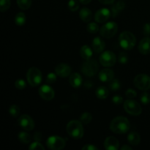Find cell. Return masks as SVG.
Returning <instances> with one entry per match:
<instances>
[{
    "label": "cell",
    "instance_id": "obj_16",
    "mask_svg": "<svg viewBox=\"0 0 150 150\" xmlns=\"http://www.w3.org/2000/svg\"><path fill=\"white\" fill-rule=\"evenodd\" d=\"M99 79L102 82H110L114 79V73L111 69H103L99 73Z\"/></svg>",
    "mask_w": 150,
    "mask_h": 150
},
{
    "label": "cell",
    "instance_id": "obj_15",
    "mask_svg": "<svg viewBox=\"0 0 150 150\" xmlns=\"http://www.w3.org/2000/svg\"><path fill=\"white\" fill-rule=\"evenodd\" d=\"M120 146V142L114 136H108L104 142V147L107 150H117Z\"/></svg>",
    "mask_w": 150,
    "mask_h": 150
},
{
    "label": "cell",
    "instance_id": "obj_24",
    "mask_svg": "<svg viewBox=\"0 0 150 150\" xmlns=\"http://www.w3.org/2000/svg\"><path fill=\"white\" fill-rule=\"evenodd\" d=\"M95 94H96L97 98L100 100H104L108 98L109 95V91L105 86H100L96 89Z\"/></svg>",
    "mask_w": 150,
    "mask_h": 150
},
{
    "label": "cell",
    "instance_id": "obj_7",
    "mask_svg": "<svg viewBox=\"0 0 150 150\" xmlns=\"http://www.w3.org/2000/svg\"><path fill=\"white\" fill-rule=\"evenodd\" d=\"M135 86L142 91H147L150 89V77L146 74H139L133 81Z\"/></svg>",
    "mask_w": 150,
    "mask_h": 150
},
{
    "label": "cell",
    "instance_id": "obj_34",
    "mask_svg": "<svg viewBox=\"0 0 150 150\" xmlns=\"http://www.w3.org/2000/svg\"><path fill=\"white\" fill-rule=\"evenodd\" d=\"M140 100L144 105H147L150 103V95L149 93H147L146 92H143L141 95Z\"/></svg>",
    "mask_w": 150,
    "mask_h": 150
},
{
    "label": "cell",
    "instance_id": "obj_25",
    "mask_svg": "<svg viewBox=\"0 0 150 150\" xmlns=\"http://www.w3.org/2000/svg\"><path fill=\"white\" fill-rule=\"evenodd\" d=\"M19 141L23 144H29L32 140V137H31L30 134L25 131L20 132L18 135Z\"/></svg>",
    "mask_w": 150,
    "mask_h": 150
},
{
    "label": "cell",
    "instance_id": "obj_22",
    "mask_svg": "<svg viewBox=\"0 0 150 150\" xmlns=\"http://www.w3.org/2000/svg\"><path fill=\"white\" fill-rule=\"evenodd\" d=\"M127 142L132 145L137 146L141 142V136L136 132H130L127 135Z\"/></svg>",
    "mask_w": 150,
    "mask_h": 150
},
{
    "label": "cell",
    "instance_id": "obj_10",
    "mask_svg": "<svg viewBox=\"0 0 150 150\" xmlns=\"http://www.w3.org/2000/svg\"><path fill=\"white\" fill-rule=\"evenodd\" d=\"M117 62L115 54L111 51H105L100 57V62L103 66L106 67H112Z\"/></svg>",
    "mask_w": 150,
    "mask_h": 150
},
{
    "label": "cell",
    "instance_id": "obj_2",
    "mask_svg": "<svg viewBox=\"0 0 150 150\" xmlns=\"http://www.w3.org/2000/svg\"><path fill=\"white\" fill-rule=\"evenodd\" d=\"M66 130L69 136L74 139H80L83 136V128L81 121L72 120L69 122Z\"/></svg>",
    "mask_w": 150,
    "mask_h": 150
},
{
    "label": "cell",
    "instance_id": "obj_40",
    "mask_svg": "<svg viewBox=\"0 0 150 150\" xmlns=\"http://www.w3.org/2000/svg\"><path fill=\"white\" fill-rule=\"evenodd\" d=\"M125 95L127 96V98H136L137 93H136V91L133 89H128L125 92Z\"/></svg>",
    "mask_w": 150,
    "mask_h": 150
},
{
    "label": "cell",
    "instance_id": "obj_17",
    "mask_svg": "<svg viewBox=\"0 0 150 150\" xmlns=\"http://www.w3.org/2000/svg\"><path fill=\"white\" fill-rule=\"evenodd\" d=\"M105 41L100 37H96L92 40V48L94 51L97 54L103 52L105 49Z\"/></svg>",
    "mask_w": 150,
    "mask_h": 150
},
{
    "label": "cell",
    "instance_id": "obj_5",
    "mask_svg": "<svg viewBox=\"0 0 150 150\" xmlns=\"http://www.w3.org/2000/svg\"><path fill=\"white\" fill-rule=\"evenodd\" d=\"M98 71V64L96 60L88 59L83 63L81 67V72L87 77H92L95 76Z\"/></svg>",
    "mask_w": 150,
    "mask_h": 150
},
{
    "label": "cell",
    "instance_id": "obj_44",
    "mask_svg": "<svg viewBox=\"0 0 150 150\" xmlns=\"http://www.w3.org/2000/svg\"><path fill=\"white\" fill-rule=\"evenodd\" d=\"M103 4H111L114 2L115 0H98Z\"/></svg>",
    "mask_w": 150,
    "mask_h": 150
},
{
    "label": "cell",
    "instance_id": "obj_41",
    "mask_svg": "<svg viewBox=\"0 0 150 150\" xmlns=\"http://www.w3.org/2000/svg\"><path fill=\"white\" fill-rule=\"evenodd\" d=\"M143 32L146 37L150 36V23H145L144 26Z\"/></svg>",
    "mask_w": 150,
    "mask_h": 150
},
{
    "label": "cell",
    "instance_id": "obj_6",
    "mask_svg": "<svg viewBox=\"0 0 150 150\" xmlns=\"http://www.w3.org/2000/svg\"><path fill=\"white\" fill-rule=\"evenodd\" d=\"M118 31V25L115 22H108L104 24L100 29V33L105 38H113Z\"/></svg>",
    "mask_w": 150,
    "mask_h": 150
},
{
    "label": "cell",
    "instance_id": "obj_43",
    "mask_svg": "<svg viewBox=\"0 0 150 150\" xmlns=\"http://www.w3.org/2000/svg\"><path fill=\"white\" fill-rule=\"evenodd\" d=\"M33 139H34V140L36 141V142H40V141L42 140V134H41L40 132H36V133L34 134Z\"/></svg>",
    "mask_w": 150,
    "mask_h": 150
},
{
    "label": "cell",
    "instance_id": "obj_20",
    "mask_svg": "<svg viewBox=\"0 0 150 150\" xmlns=\"http://www.w3.org/2000/svg\"><path fill=\"white\" fill-rule=\"evenodd\" d=\"M69 82L73 87L79 88L82 84V77L79 73H73V74L70 75Z\"/></svg>",
    "mask_w": 150,
    "mask_h": 150
},
{
    "label": "cell",
    "instance_id": "obj_1",
    "mask_svg": "<svg viewBox=\"0 0 150 150\" xmlns=\"http://www.w3.org/2000/svg\"><path fill=\"white\" fill-rule=\"evenodd\" d=\"M130 127V122L124 117H116L110 124V129L117 134H125L127 133Z\"/></svg>",
    "mask_w": 150,
    "mask_h": 150
},
{
    "label": "cell",
    "instance_id": "obj_38",
    "mask_svg": "<svg viewBox=\"0 0 150 150\" xmlns=\"http://www.w3.org/2000/svg\"><path fill=\"white\" fill-rule=\"evenodd\" d=\"M57 81V75L54 73H48L46 76V82L48 83H54Z\"/></svg>",
    "mask_w": 150,
    "mask_h": 150
},
{
    "label": "cell",
    "instance_id": "obj_13",
    "mask_svg": "<svg viewBox=\"0 0 150 150\" xmlns=\"http://www.w3.org/2000/svg\"><path fill=\"white\" fill-rule=\"evenodd\" d=\"M111 12L108 8H102L98 10L95 15V20L98 23H103L108 20L111 17Z\"/></svg>",
    "mask_w": 150,
    "mask_h": 150
},
{
    "label": "cell",
    "instance_id": "obj_35",
    "mask_svg": "<svg viewBox=\"0 0 150 150\" xmlns=\"http://www.w3.org/2000/svg\"><path fill=\"white\" fill-rule=\"evenodd\" d=\"M29 149L30 150H35V149H38V150H44L45 147L40 143L39 142H36L35 141V142L32 143L30 144V146H29Z\"/></svg>",
    "mask_w": 150,
    "mask_h": 150
},
{
    "label": "cell",
    "instance_id": "obj_19",
    "mask_svg": "<svg viewBox=\"0 0 150 150\" xmlns=\"http://www.w3.org/2000/svg\"><path fill=\"white\" fill-rule=\"evenodd\" d=\"M125 7V3L122 1H119L111 6V12L113 18H115L122 11Z\"/></svg>",
    "mask_w": 150,
    "mask_h": 150
},
{
    "label": "cell",
    "instance_id": "obj_37",
    "mask_svg": "<svg viewBox=\"0 0 150 150\" xmlns=\"http://www.w3.org/2000/svg\"><path fill=\"white\" fill-rule=\"evenodd\" d=\"M15 86H16V87L18 89H23L26 88V83L25 82L24 80H23V79H18V80H16V81L15 82Z\"/></svg>",
    "mask_w": 150,
    "mask_h": 150
},
{
    "label": "cell",
    "instance_id": "obj_30",
    "mask_svg": "<svg viewBox=\"0 0 150 150\" xmlns=\"http://www.w3.org/2000/svg\"><path fill=\"white\" fill-rule=\"evenodd\" d=\"M86 30L90 34H95L99 31V26L96 23H89L86 26Z\"/></svg>",
    "mask_w": 150,
    "mask_h": 150
},
{
    "label": "cell",
    "instance_id": "obj_11",
    "mask_svg": "<svg viewBox=\"0 0 150 150\" xmlns=\"http://www.w3.org/2000/svg\"><path fill=\"white\" fill-rule=\"evenodd\" d=\"M18 123L21 128L26 131L32 130L35 127V122L32 120V117L27 114H23L21 116L18 120Z\"/></svg>",
    "mask_w": 150,
    "mask_h": 150
},
{
    "label": "cell",
    "instance_id": "obj_45",
    "mask_svg": "<svg viewBox=\"0 0 150 150\" xmlns=\"http://www.w3.org/2000/svg\"><path fill=\"white\" fill-rule=\"evenodd\" d=\"M132 147H130V146H127V145H124L123 146L121 147V150H132Z\"/></svg>",
    "mask_w": 150,
    "mask_h": 150
},
{
    "label": "cell",
    "instance_id": "obj_14",
    "mask_svg": "<svg viewBox=\"0 0 150 150\" xmlns=\"http://www.w3.org/2000/svg\"><path fill=\"white\" fill-rule=\"evenodd\" d=\"M71 67L67 64L61 63L59 64L55 68V73L58 76L61 78H66L71 74Z\"/></svg>",
    "mask_w": 150,
    "mask_h": 150
},
{
    "label": "cell",
    "instance_id": "obj_18",
    "mask_svg": "<svg viewBox=\"0 0 150 150\" xmlns=\"http://www.w3.org/2000/svg\"><path fill=\"white\" fill-rule=\"evenodd\" d=\"M139 51L144 55L150 54V38L146 37L141 40L139 45Z\"/></svg>",
    "mask_w": 150,
    "mask_h": 150
},
{
    "label": "cell",
    "instance_id": "obj_27",
    "mask_svg": "<svg viewBox=\"0 0 150 150\" xmlns=\"http://www.w3.org/2000/svg\"><path fill=\"white\" fill-rule=\"evenodd\" d=\"M17 4L20 9L26 10L32 5V0H16Z\"/></svg>",
    "mask_w": 150,
    "mask_h": 150
},
{
    "label": "cell",
    "instance_id": "obj_36",
    "mask_svg": "<svg viewBox=\"0 0 150 150\" xmlns=\"http://www.w3.org/2000/svg\"><path fill=\"white\" fill-rule=\"evenodd\" d=\"M118 60L120 64H126L128 62V56L125 52L120 53L118 56Z\"/></svg>",
    "mask_w": 150,
    "mask_h": 150
},
{
    "label": "cell",
    "instance_id": "obj_12",
    "mask_svg": "<svg viewBox=\"0 0 150 150\" xmlns=\"http://www.w3.org/2000/svg\"><path fill=\"white\" fill-rule=\"evenodd\" d=\"M39 95L40 98L45 100H51L52 99H54L55 93H54V90L52 87L45 84L40 87Z\"/></svg>",
    "mask_w": 150,
    "mask_h": 150
},
{
    "label": "cell",
    "instance_id": "obj_23",
    "mask_svg": "<svg viewBox=\"0 0 150 150\" xmlns=\"http://www.w3.org/2000/svg\"><path fill=\"white\" fill-rule=\"evenodd\" d=\"M80 54H81V57L83 59L88 60V59H90L92 58L93 52H92V50L91 49L90 47L85 45L81 48Z\"/></svg>",
    "mask_w": 150,
    "mask_h": 150
},
{
    "label": "cell",
    "instance_id": "obj_33",
    "mask_svg": "<svg viewBox=\"0 0 150 150\" xmlns=\"http://www.w3.org/2000/svg\"><path fill=\"white\" fill-rule=\"evenodd\" d=\"M68 8L73 12H76L79 8V2L77 0H70L68 2Z\"/></svg>",
    "mask_w": 150,
    "mask_h": 150
},
{
    "label": "cell",
    "instance_id": "obj_3",
    "mask_svg": "<svg viewBox=\"0 0 150 150\" xmlns=\"http://www.w3.org/2000/svg\"><path fill=\"white\" fill-rule=\"evenodd\" d=\"M119 42L123 49L130 51L133 49L136 42V39L135 35L132 32L125 31L120 34L119 37Z\"/></svg>",
    "mask_w": 150,
    "mask_h": 150
},
{
    "label": "cell",
    "instance_id": "obj_46",
    "mask_svg": "<svg viewBox=\"0 0 150 150\" xmlns=\"http://www.w3.org/2000/svg\"><path fill=\"white\" fill-rule=\"evenodd\" d=\"M79 1L83 4H88L92 1V0H79Z\"/></svg>",
    "mask_w": 150,
    "mask_h": 150
},
{
    "label": "cell",
    "instance_id": "obj_29",
    "mask_svg": "<svg viewBox=\"0 0 150 150\" xmlns=\"http://www.w3.org/2000/svg\"><path fill=\"white\" fill-rule=\"evenodd\" d=\"M11 5L10 0H0V11L6 12L9 10Z\"/></svg>",
    "mask_w": 150,
    "mask_h": 150
},
{
    "label": "cell",
    "instance_id": "obj_9",
    "mask_svg": "<svg viewBox=\"0 0 150 150\" xmlns=\"http://www.w3.org/2000/svg\"><path fill=\"white\" fill-rule=\"evenodd\" d=\"M46 146L52 150H61L65 146V141L58 136H52L46 140Z\"/></svg>",
    "mask_w": 150,
    "mask_h": 150
},
{
    "label": "cell",
    "instance_id": "obj_42",
    "mask_svg": "<svg viewBox=\"0 0 150 150\" xmlns=\"http://www.w3.org/2000/svg\"><path fill=\"white\" fill-rule=\"evenodd\" d=\"M83 150H98V148L92 144H86L82 147Z\"/></svg>",
    "mask_w": 150,
    "mask_h": 150
},
{
    "label": "cell",
    "instance_id": "obj_26",
    "mask_svg": "<svg viewBox=\"0 0 150 150\" xmlns=\"http://www.w3.org/2000/svg\"><path fill=\"white\" fill-rule=\"evenodd\" d=\"M26 16L23 13H18L15 17V23L18 26H23L26 23Z\"/></svg>",
    "mask_w": 150,
    "mask_h": 150
},
{
    "label": "cell",
    "instance_id": "obj_21",
    "mask_svg": "<svg viewBox=\"0 0 150 150\" xmlns=\"http://www.w3.org/2000/svg\"><path fill=\"white\" fill-rule=\"evenodd\" d=\"M79 16L83 22L87 23L92 20V13L87 7H83V8L81 9L80 12H79Z\"/></svg>",
    "mask_w": 150,
    "mask_h": 150
},
{
    "label": "cell",
    "instance_id": "obj_32",
    "mask_svg": "<svg viewBox=\"0 0 150 150\" xmlns=\"http://www.w3.org/2000/svg\"><path fill=\"white\" fill-rule=\"evenodd\" d=\"M120 86H121V84H120V82L118 79H114L112 81H111L109 82V87L111 90H119V89H120Z\"/></svg>",
    "mask_w": 150,
    "mask_h": 150
},
{
    "label": "cell",
    "instance_id": "obj_28",
    "mask_svg": "<svg viewBox=\"0 0 150 150\" xmlns=\"http://www.w3.org/2000/svg\"><path fill=\"white\" fill-rule=\"evenodd\" d=\"M92 120V116L89 112H84L81 115L80 121L82 124L88 125Z\"/></svg>",
    "mask_w": 150,
    "mask_h": 150
},
{
    "label": "cell",
    "instance_id": "obj_8",
    "mask_svg": "<svg viewBox=\"0 0 150 150\" xmlns=\"http://www.w3.org/2000/svg\"><path fill=\"white\" fill-rule=\"evenodd\" d=\"M124 108L127 114L133 116H139L142 112V108L140 104L133 100H127L125 101Z\"/></svg>",
    "mask_w": 150,
    "mask_h": 150
},
{
    "label": "cell",
    "instance_id": "obj_31",
    "mask_svg": "<svg viewBox=\"0 0 150 150\" xmlns=\"http://www.w3.org/2000/svg\"><path fill=\"white\" fill-rule=\"evenodd\" d=\"M9 113H10V116L13 117H18V116L20 114V108L19 106L16 105H13L10 107L9 108Z\"/></svg>",
    "mask_w": 150,
    "mask_h": 150
},
{
    "label": "cell",
    "instance_id": "obj_39",
    "mask_svg": "<svg viewBox=\"0 0 150 150\" xmlns=\"http://www.w3.org/2000/svg\"><path fill=\"white\" fill-rule=\"evenodd\" d=\"M112 102L115 105H120L123 103L122 97L120 96V95H114L112 98Z\"/></svg>",
    "mask_w": 150,
    "mask_h": 150
},
{
    "label": "cell",
    "instance_id": "obj_4",
    "mask_svg": "<svg viewBox=\"0 0 150 150\" xmlns=\"http://www.w3.org/2000/svg\"><path fill=\"white\" fill-rule=\"evenodd\" d=\"M28 83L32 86H39L42 82V73L37 67H31L26 73Z\"/></svg>",
    "mask_w": 150,
    "mask_h": 150
}]
</instances>
